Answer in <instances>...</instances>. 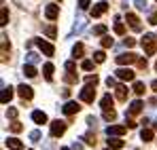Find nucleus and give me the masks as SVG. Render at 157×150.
Listing matches in <instances>:
<instances>
[{
  "mask_svg": "<svg viewBox=\"0 0 157 150\" xmlns=\"http://www.w3.org/2000/svg\"><path fill=\"white\" fill-rule=\"evenodd\" d=\"M134 4H136V9H140V11L147 9V0H134Z\"/></svg>",
  "mask_w": 157,
  "mask_h": 150,
  "instance_id": "nucleus-40",
  "label": "nucleus"
},
{
  "mask_svg": "<svg viewBox=\"0 0 157 150\" xmlns=\"http://www.w3.org/2000/svg\"><path fill=\"white\" fill-rule=\"evenodd\" d=\"M78 9L81 11H87L89 9V0H78Z\"/></svg>",
  "mask_w": 157,
  "mask_h": 150,
  "instance_id": "nucleus-41",
  "label": "nucleus"
},
{
  "mask_svg": "<svg viewBox=\"0 0 157 150\" xmlns=\"http://www.w3.org/2000/svg\"><path fill=\"white\" fill-rule=\"evenodd\" d=\"M117 119V112L113 110V108H108V110H104V121H108V123H113Z\"/></svg>",
  "mask_w": 157,
  "mask_h": 150,
  "instance_id": "nucleus-26",
  "label": "nucleus"
},
{
  "mask_svg": "<svg viewBox=\"0 0 157 150\" xmlns=\"http://www.w3.org/2000/svg\"><path fill=\"white\" fill-rule=\"evenodd\" d=\"M155 70H157V61H155Z\"/></svg>",
  "mask_w": 157,
  "mask_h": 150,
  "instance_id": "nucleus-53",
  "label": "nucleus"
},
{
  "mask_svg": "<svg viewBox=\"0 0 157 150\" xmlns=\"http://www.w3.org/2000/svg\"><path fill=\"white\" fill-rule=\"evenodd\" d=\"M34 42L38 45V49L43 51V53H45L47 57H51L53 53H55V49H53V45H51V42H47V40H43V38H36Z\"/></svg>",
  "mask_w": 157,
  "mask_h": 150,
  "instance_id": "nucleus-3",
  "label": "nucleus"
},
{
  "mask_svg": "<svg viewBox=\"0 0 157 150\" xmlns=\"http://www.w3.org/2000/svg\"><path fill=\"white\" fill-rule=\"evenodd\" d=\"M134 93H136V95H142V93H144V85H142V82H134Z\"/></svg>",
  "mask_w": 157,
  "mask_h": 150,
  "instance_id": "nucleus-33",
  "label": "nucleus"
},
{
  "mask_svg": "<svg viewBox=\"0 0 157 150\" xmlns=\"http://www.w3.org/2000/svg\"><path fill=\"white\" fill-rule=\"evenodd\" d=\"M17 93H19V95H21L24 100H32V97H34V91H32V87H28L26 82L17 87Z\"/></svg>",
  "mask_w": 157,
  "mask_h": 150,
  "instance_id": "nucleus-10",
  "label": "nucleus"
},
{
  "mask_svg": "<svg viewBox=\"0 0 157 150\" xmlns=\"http://www.w3.org/2000/svg\"><path fill=\"white\" fill-rule=\"evenodd\" d=\"M87 123H89L91 127H96V119H94V116H87Z\"/></svg>",
  "mask_w": 157,
  "mask_h": 150,
  "instance_id": "nucleus-50",
  "label": "nucleus"
},
{
  "mask_svg": "<svg viewBox=\"0 0 157 150\" xmlns=\"http://www.w3.org/2000/svg\"><path fill=\"white\" fill-rule=\"evenodd\" d=\"M6 148L9 150H24V142L17 140V137H9L6 140Z\"/></svg>",
  "mask_w": 157,
  "mask_h": 150,
  "instance_id": "nucleus-12",
  "label": "nucleus"
},
{
  "mask_svg": "<svg viewBox=\"0 0 157 150\" xmlns=\"http://www.w3.org/2000/svg\"><path fill=\"white\" fill-rule=\"evenodd\" d=\"M64 78H66V82H77V80H78V76L75 74V72H68Z\"/></svg>",
  "mask_w": 157,
  "mask_h": 150,
  "instance_id": "nucleus-37",
  "label": "nucleus"
},
{
  "mask_svg": "<svg viewBox=\"0 0 157 150\" xmlns=\"http://www.w3.org/2000/svg\"><path fill=\"white\" fill-rule=\"evenodd\" d=\"M75 68H77L75 61H66V70H68V72H75Z\"/></svg>",
  "mask_w": 157,
  "mask_h": 150,
  "instance_id": "nucleus-45",
  "label": "nucleus"
},
{
  "mask_svg": "<svg viewBox=\"0 0 157 150\" xmlns=\"http://www.w3.org/2000/svg\"><path fill=\"white\" fill-rule=\"evenodd\" d=\"M30 142H40V131H38V129L30 131Z\"/></svg>",
  "mask_w": 157,
  "mask_h": 150,
  "instance_id": "nucleus-34",
  "label": "nucleus"
},
{
  "mask_svg": "<svg viewBox=\"0 0 157 150\" xmlns=\"http://www.w3.org/2000/svg\"><path fill=\"white\" fill-rule=\"evenodd\" d=\"M83 53H85V45H83V42H77V45L72 47V57H75V59H81Z\"/></svg>",
  "mask_w": 157,
  "mask_h": 150,
  "instance_id": "nucleus-19",
  "label": "nucleus"
},
{
  "mask_svg": "<svg viewBox=\"0 0 157 150\" xmlns=\"http://www.w3.org/2000/svg\"><path fill=\"white\" fill-rule=\"evenodd\" d=\"M108 148H110V150H121V148H123V140L110 135V140H108Z\"/></svg>",
  "mask_w": 157,
  "mask_h": 150,
  "instance_id": "nucleus-18",
  "label": "nucleus"
},
{
  "mask_svg": "<svg viewBox=\"0 0 157 150\" xmlns=\"http://www.w3.org/2000/svg\"><path fill=\"white\" fill-rule=\"evenodd\" d=\"M81 140H85V144H89V146H96V135L94 133H85Z\"/></svg>",
  "mask_w": 157,
  "mask_h": 150,
  "instance_id": "nucleus-27",
  "label": "nucleus"
},
{
  "mask_svg": "<svg viewBox=\"0 0 157 150\" xmlns=\"http://www.w3.org/2000/svg\"><path fill=\"white\" fill-rule=\"evenodd\" d=\"M96 85H85L83 89H81V101H85V104H91L94 97H96V89H94Z\"/></svg>",
  "mask_w": 157,
  "mask_h": 150,
  "instance_id": "nucleus-2",
  "label": "nucleus"
},
{
  "mask_svg": "<svg viewBox=\"0 0 157 150\" xmlns=\"http://www.w3.org/2000/svg\"><path fill=\"white\" fill-rule=\"evenodd\" d=\"M117 78L119 80H134V72L130 68H119L117 70Z\"/></svg>",
  "mask_w": 157,
  "mask_h": 150,
  "instance_id": "nucleus-11",
  "label": "nucleus"
},
{
  "mask_svg": "<svg viewBox=\"0 0 157 150\" xmlns=\"http://www.w3.org/2000/svg\"><path fill=\"white\" fill-rule=\"evenodd\" d=\"M45 34H47L49 38H55V27H53V25H47V27H45Z\"/></svg>",
  "mask_w": 157,
  "mask_h": 150,
  "instance_id": "nucleus-38",
  "label": "nucleus"
},
{
  "mask_svg": "<svg viewBox=\"0 0 157 150\" xmlns=\"http://www.w3.org/2000/svg\"><path fill=\"white\" fill-rule=\"evenodd\" d=\"M6 116H9V119H15V116H17V110H15V108H9V110H6Z\"/></svg>",
  "mask_w": 157,
  "mask_h": 150,
  "instance_id": "nucleus-44",
  "label": "nucleus"
},
{
  "mask_svg": "<svg viewBox=\"0 0 157 150\" xmlns=\"http://www.w3.org/2000/svg\"><path fill=\"white\" fill-rule=\"evenodd\" d=\"M100 106H102V110H108V108H113V97L106 93L104 97H102V101H100Z\"/></svg>",
  "mask_w": 157,
  "mask_h": 150,
  "instance_id": "nucleus-25",
  "label": "nucleus"
},
{
  "mask_svg": "<svg viewBox=\"0 0 157 150\" xmlns=\"http://www.w3.org/2000/svg\"><path fill=\"white\" fill-rule=\"evenodd\" d=\"M64 131H66V123H64V121H53L51 123V135L53 137L64 135Z\"/></svg>",
  "mask_w": 157,
  "mask_h": 150,
  "instance_id": "nucleus-7",
  "label": "nucleus"
},
{
  "mask_svg": "<svg viewBox=\"0 0 157 150\" xmlns=\"http://www.w3.org/2000/svg\"><path fill=\"white\" fill-rule=\"evenodd\" d=\"M102 47H104V49L113 47V38H110V36H104V38H102Z\"/></svg>",
  "mask_w": 157,
  "mask_h": 150,
  "instance_id": "nucleus-39",
  "label": "nucleus"
},
{
  "mask_svg": "<svg viewBox=\"0 0 157 150\" xmlns=\"http://www.w3.org/2000/svg\"><path fill=\"white\" fill-rule=\"evenodd\" d=\"M32 121H34L36 125H43V123H47V114H45L43 110H34V112H32Z\"/></svg>",
  "mask_w": 157,
  "mask_h": 150,
  "instance_id": "nucleus-13",
  "label": "nucleus"
},
{
  "mask_svg": "<svg viewBox=\"0 0 157 150\" xmlns=\"http://www.w3.org/2000/svg\"><path fill=\"white\" fill-rule=\"evenodd\" d=\"M138 66H140V68H147V57H142V59H138Z\"/></svg>",
  "mask_w": 157,
  "mask_h": 150,
  "instance_id": "nucleus-48",
  "label": "nucleus"
},
{
  "mask_svg": "<svg viewBox=\"0 0 157 150\" xmlns=\"http://www.w3.org/2000/svg\"><path fill=\"white\" fill-rule=\"evenodd\" d=\"M94 34H96V36H104L106 34V25H96V27H94Z\"/></svg>",
  "mask_w": 157,
  "mask_h": 150,
  "instance_id": "nucleus-31",
  "label": "nucleus"
},
{
  "mask_svg": "<svg viewBox=\"0 0 157 150\" xmlns=\"http://www.w3.org/2000/svg\"><path fill=\"white\" fill-rule=\"evenodd\" d=\"M0 24L2 25H6L9 24V11H6V6L2 4V15H0Z\"/></svg>",
  "mask_w": 157,
  "mask_h": 150,
  "instance_id": "nucleus-28",
  "label": "nucleus"
},
{
  "mask_svg": "<svg viewBox=\"0 0 157 150\" xmlns=\"http://www.w3.org/2000/svg\"><path fill=\"white\" fill-rule=\"evenodd\" d=\"M115 95H117V100H119V101H125V100H128V87H125V85L115 87Z\"/></svg>",
  "mask_w": 157,
  "mask_h": 150,
  "instance_id": "nucleus-14",
  "label": "nucleus"
},
{
  "mask_svg": "<svg viewBox=\"0 0 157 150\" xmlns=\"http://www.w3.org/2000/svg\"><path fill=\"white\" fill-rule=\"evenodd\" d=\"M81 68H83V70H87V72H89V70H91V68H94V59H83V64H81Z\"/></svg>",
  "mask_w": 157,
  "mask_h": 150,
  "instance_id": "nucleus-32",
  "label": "nucleus"
},
{
  "mask_svg": "<svg viewBox=\"0 0 157 150\" xmlns=\"http://www.w3.org/2000/svg\"><path fill=\"white\" fill-rule=\"evenodd\" d=\"M140 45H142V49H144L147 55H155V51H157V38L153 36V34H144V38L140 40Z\"/></svg>",
  "mask_w": 157,
  "mask_h": 150,
  "instance_id": "nucleus-1",
  "label": "nucleus"
},
{
  "mask_svg": "<svg viewBox=\"0 0 157 150\" xmlns=\"http://www.w3.org/2000/svg\"><path fill=\"white\" fill-rule=\"evenodd\" d=\"M24 74L28 78H34L36 76V68H34V64H24Z\"/></svg>",
  "mask_w": 157,
  "mask_h": 150,
  "instance_id": "nucleus-20",
  "label": "nucleus"
},
{
  "mask_svg": "<svg viewBox=\"0 0 157 150\" xmlns=\"http://www.w3.org/2000/svg\"><path fill=\"white\" fill-rule=\"evenodd\" d=\"M13 97V87H2V95H0V101L2 104H9Z\"/></svg>",
  "mask_w": 157,
  "mask_h": 150,
  "instance_id": "nucleus-17",
  "label": "nucleus"
},
{
  "mask_svg": "<svg viewBox=\"0 0 157 150\" xmlns=\"http://www.w3.org/2000/svg\"><path fill=\"white\" fill-rule=\"evenodd\" d=\"M72 150H83V144H81V142H75V144H72Z\"/></svg>",
  "mask_w": 157,
  "mask_h": 150,
  "instance_id": "nucleus-49",
  "label": "nucleus"
},
{
  "mask_svg": "<svg viewBox=\"0 0 157 150\" xmlns=\"http://www.w3.org/2000/svg\"><path fill=\"white\" fill-rule=\"evenodd\" d=\"M149 24H151V25H157V11L149 15Z\"/></svg>",
  "mask_w": 157,
  "mask_h": 150,
  "instance_id": "nucleus-42",
  "label": "nucleus"
},
{
  "mask_svg": "<svg viewBox=\"0 0 157 150\" xmlns=\"http://www.w3.org/2000/svg\"><path fill=\"white\" fill-rule=\"evenodd\" d=\"M43 72H45V78L47 80H53V64H45L43 66Z\"/></svg>",
  "mask_w": 157,
  "mask_h": 150,
  "instance_id": "nucleus-24",
  "label": "nucleus"
},
{
  "mask_svg": "<svg viewBox=\"0 0 157 150\" xmlns=\"http://www.w3.org/2000/svg\"><path fill=\"white\" fill-rule=\"evenodd\" d=\"M125 19H128V24L132 25V30H136V32H140V19L134 15V13H128L125 15Z\"/></svg>",
  "mask_w": 157,
  "mask_h": 150,
  "instance_id": "nucleus-15",
  "label": "nucleus"
},
{
  "mask_svg": "<svg viewBox=\"0 0 157 150\" xmlns=\"http://www.w3.org/2000/svg\"><path fill=\"white\" fill-rule=\"evenodd\" d=\"M125 129H128L125 125H108V127H106V135H108V137H110V135L121 137V135L125 133Z\"/></svg>",
  "mask_w": 157,
  "mask_h": 150,
  "instance_id": "nucleus-5",
  "label": "nucleus"
},
{
  "mask_svg": "<svg viewBox=\"0 0 157 150\" xmlns=\"http://www.w3.org/2000/svg\"><path fill=\"white\" fill-rule=\"evenodd\" d=\"M104 59H106L104 51H96V53H94V61H96V64H102Z\"/></svg>",
  "mask_w": 157,
  "mask_h": 150,
  "instance_id": "nucleus-29",
  "label": "nucleus"
},
{
  "mask_svg": "<svg viewBox=\"0 0 157 150\" xmlns=\"http://www.w3.org/2000/svg\"><path fill=\"white\" fill-rule=\"evenodd\" d=\"M115 82H117V80H115L113 76H108V78H106V85H108V87H115Z\"/></svg>",
  "mask_w": 157,
  "mask_h": 150,
  "instance_id": "nucleus-47",
  "label": "nucleus"
},
{
  "mask_svg": "<svg viewBox=\"0 0 157 150\" xmlns=\"http://www.w3.org/2000/svg\"><path fill=\"white\" fill-rule=\"evenodd\" d=\"M140 140H142V142H151V140H153V131L144 127V129L140 131Z\"/></svg>",
  "mask_w": 157,
  "mask_h": 150,
  "instance_id": "nucleus-22",
  "label": "nucleus"
},
{
  "mask_svg": "<svg viewBox=\"0 0 157 150\" xmlns=\"http://www.w3.org/2000/svg\"><path fill=\"white\" fill-rule=\"evenodd\" d=\"M125 123H128V125H125V127H130V129H134V127H136V123L132 121V119H130V116H128V114H125Z\"/></svg>",
  "mask_w": 157,
  "mask_h": 150,
  "instance_id": "nucleus-46",
  "label": "nucleus"
},
{
  "mask_svg": "<svg viewBox=\"0 0 157 150\" xmlns=\"http://www.w3.org/2000/svg\"><path fill=\"white\" fill-rule=\"evenodd\" d=\"M62 150H72V148H62Z\"/></svg>",
  "mask_w": 157,
  "mask_h": 150,
  "instance_id": "nucleus-52",
  "label": "nucleus"
},
{
  "mask_svg": "<svg viewBox=\"0 0 157 150\" xmlns=\"http://www.w3.org/2000/svg\"><path fill=\"white\" fill-rule=\"evenodd\" d=\"M151 87H153V91H157V80H153V85H151Z\"/></svg>",
  "mask_w": 157,
  "mask_h": 150,
  "instance_id": "nucleus-51",
  "label": "nucleus"
},
{
  "mask_svg": "<svg viewBox=\"0 0 157 150\" xmlns=\"http://www.w3.org/2000/svg\"><path fill=\"white\" fill-rule=\"evenodd\" d=\"M123 45H125V47H134V45H136V40H134V38H130V36H128V38H125V40H123Z\"/></svg>",
  "mask_w": 157,
  "mask_h": 150,
  "instance_id": "nucleus-43",
  "label": "nucleus"
},
{
  "mask_svg": "<svg viewBox=\"0 0 157 150\" xmlns=\"http://www.w3.org/2000/svg\"><path fill=\"white\" fill-rule=\"evenodd\" d=\"M57 15H59V6H57V4H47V6H45V17H47L49 21L57 19Z\"/></svg>",
  "mask_w": 157,
  "mask_h": 150,
  "instance_id": "nucleus-8",
  "label": "nucleus"
},
{
  "mask_svg": "<svg viewBox=\"0 0 157 150\" xmlns=\"http://www.w3.org/2000/svg\"><path fill=\"white\" fill-rule=\"evenodd\" d=\"M134 61H138V57L134 53H121V55H117V64L119 66H130Z\"/></svg>",
  "mask_w": 157,
  "mask_h": 150,
  "instance_id": "nucleus-4",
  "label": "nucleus"
},
{
  "mask_svg": "<svg viewBox=\"0 0 157 150\" xmlns=\"http://www.w3.org/2000/svg\"><path fill=\"white\" fill-rule=\"evenodd\" d=\"M78 110H81V106H78L77 101H66V104L62 106V112H64L66 116H72V114H77Z\"/></svg>",
  "mask_w": 157,
  "mask_h": 150,
  "instance_id": "nucleus-6",
  "label": "nucleus"
},
{
  "mask_svg": "<svg viewBox=\"0 0 157 150\" xmlns=\"http://www.w3.org/2000/svg\"><path fill=\"white\" fill-rule=\"evenodd\" d=\"M85 25H87V21H85L83 17H78L77 24H75V27H72V32H70V36H72V34H78V32H81V30H83Z\"/></svg>",
  "mask_w": 157,
  "mask_h": 150,
  "instance_id": "nucleus-21",
  "label": "nucleus"
},
{
  "mask_svg": "<svg viewBox=\"0 0 157 150\" xmlns=\"http://www.w3.org/2000/svg\"><path fill=\"white\" fill-rule=\"evenodd\" d=\"M115 34H119V36H123V34H125V25L121 24V19H119V17L115 19Z\"/></svg>",
  "mask_w": 157,
  "mask_h": 150,
  "instance_id": "nucleus-23",
  "label": "nucleus"
},
{
  "mask_svg": "<svg viewBox=\"0 0 157 150\" xmlns=\"http://www.w3.org/2000/svg\"><path fill=\"white\" fill-rule=\"evenodd\" d=\"M138 112H142V101L136 100L130 104V110H128V116H134V114H138Z\"/></svg>",
  "mask_w": 157,
  "mask_h": 150,
  "instance_id": "nucleus-16",
  "label": "nucleus"
},
{
  "mask_svg": "<svg viewBox=\"0 0 157 150\" xmlns=\"http://www.w3.org/2000/svg\"><path fill=\"white\" fill-rule=\"evenodd\" d=\"M21 129H24L21 123H17V121H13V123H11V131H13V133H19Z\"/></svg>",
  "mask_w": 157,
  "mask_h": 150,
  "instance_id": "nucleus-36",
  "label": "nucleus"
},
{
  "mask_svg": "<svg viewBox=\"0 0 157 150\" xmlns=\"http://www.w3.org/2000/svg\"><path fill=\"white\" fill-rule=\"evenodd\" d=\"M106 11H108V2H98L91 9V17H100V15H104Z\"/></svg>",
  "mask_w": 157,
  "mask_h": 150,
  "instance_id": "nucleus-9",
  "label": "nucleus"
},
{
  "mask_svg": "<svg viewBox=\"0 0 157 150\" xmlns=\"http://www.w3.org/2000/svg\"><path fill=\"white\" fill-rule=\"evenodd\" d=\"M38 59H40V57H38V53H34V51H30V53H28V64H38Z\"/></svg>",
  "mask_w": 157,
  "mask_h": 150,
  "instance_id": "nucleus-30",
  "label": "nucleus"
},
{
  "mask_svg": "<svg viewBox=\"0 0 157 150\" xmlns=\"http://www.w3.org/2000/svg\"><path fill=\"white\" fill-rule=\"evenodd\" d=\"M98 80H100V78H98L96 74H89V76H85V82H87V85H98Z\"/></svg>",
  "mask_w": 157,
  "mask_h": 150,
  "instance_id": "nucleus-35",
  "label": "nucleus"
}]
</instances>
